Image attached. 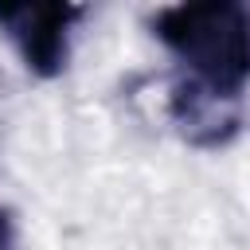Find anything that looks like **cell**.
<instances>
[{"label":"cell","mask_w":250,"mask_h":250,"mask_svg":"<svg viewBox=\"0 0 250 250\" xmlns=\"http://www.w3.org/2000/svg\"><path fill=\"white\" fill-rule=\"evenodd\" d=\"M168 117L176 133L195 148H223L242 129V98L219 94L191 78H176L168 90Z\"/></svg>","instance_id":"3957f363"},{"label":"cell","mask_w":250,"mask_h":250,"mask_svg":"<svg viewBox=\"0 0 250 250\" xmlns=\"http://www.w3.org/2000/svg\"><path fill=\"white\" fill-rule=\"evenodd\" d=\"M0 250H12V211L0 207Z\"/></svg>","instance_id":"277c9868"},{"label":"cell","mask_w":250,"mask_h":250,"mask_svg":"<svg viewBox=\"0 0 250 250\" xmlns=\"http://www.w3.org/2000/svg\"><path fill=\"white\" fill-rule=\"evenodd\" d=\"M86 8L78 4H0V31L35 78H55L70 59V31Z\"/></svg>","instance_id":"7a4b0ae2"},{"label":"cell","mask_w":250,"mask_h":250,"mask_svg":"<svg viewBox=\"0 0 250 250\" xmlns=\"http://www.w3.org/2000/svg\"><path fill=\"white\" fill-rule=\"evenodd\" d=\"M152 35L184 66L180 78L242 98L250 86V8L234 0L172 4L152 16Z\"/></svg>","instance_id":"6da1fadb"}]
</instances>
